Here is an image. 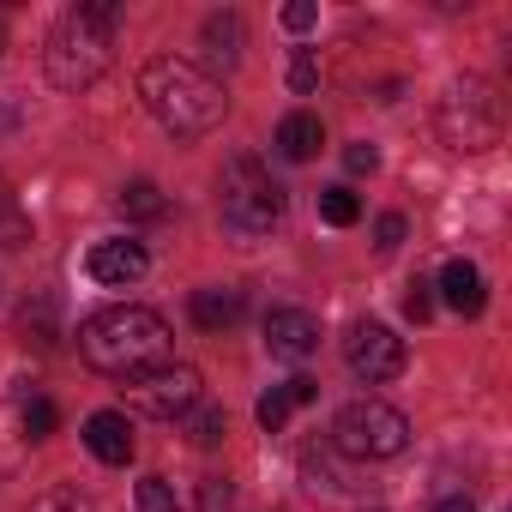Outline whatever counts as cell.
Wrapping results in <instances>:
<instances>
[{"instance_id":"obj_1","label":"cell","mask_w":512,"mask_h":512,"mask_svg":"<svg viewBox=\"0 0 512 512\" xmlns=\"http://www.w3.org/2000/svg\"><path fill=\"white\" fill-rule=\"evenodd\" d=\"M139 97H145L151 121L163 133H175V139H205L229 115L223 79L205 73L199 61H181V55H151L139 67Z\"/></svg>"},{"instance_id":"obj_2","label":"cell","mask_w":512,"mask_h":512,"mask_svg":"<svg viewBox=\"0 0 512 512\" xmlns=\"http://www.w3.org/2000/svg\"><path fill=\"white\" fill-rule=\"evenodd\" d=\"M115 25H121V0H79V7H67L43 43L49 85L55 91H91L115 61Z\"/></svg>"},{"instance_id":"obj_3","label":"cell","mask_w":512,"mask_h":512,"mask_svg":"<svg viewBox=\"0 0 512 512\" xmlns=\"http://www.w3.org/2000/svg\"><path fill=\"white\" fill-rule=\"evenodd\" d=\"M79 356L97 368V374H115V380H133L145 368H163L175 362L169 356V320L151 314V308H103L79 326Z\"/></svg>"},{"instance_id":"obj_4","label":"cell","mask_w":512,"mask_h":512,"mask_svg":"<svg viewBox=\"0 0 512 512\" xmlns=\"http://www.w3.org/2000/svg\"><path fill=\"white\" fill-rule=\"evenodd\" d=\"M217 217L235 241H260L284 223V187L272 181V169L253 157V151H235L223 163V181H217Z\"/></svg>"},{"instance_id":"obj_5","label":"cell","mask_w":512,"mask_h":512,"mask_svg":"<svg viewBox=\"0 0 512 512\" xmlns=\"http://www.w3.org/2000/svg\"><path fill=\"white\" fill-rule=\"evenodd\" d=\"M410 446V422L404 410L380 404V398H350L332 416V452L344 458H398Z\"/></svg>"},{"instance_id":"obj_6","label":"cell","mask_w":512,"mask_h":512,"mask_svg":"<svg viewBox=\"0 0 512 512\" xmlns=\"http://www.w3.org/2000/svg\"><path fill=\"white\" fill-rule=\"evenodd\" d=\"M121 392H127V410L157 416V422H181V416L205 398V380H199V368H187V362H163V368L133 374Z\"/></svg>"},{"instance_id":"obj_7","label":"cell","mask_w":512,"mask_h":512,"mask_svg":"<svg viewBox=\"0 0 512 512\" xmlns=\"http://www.w3.org/2000/svg\"><path fill=\"white\" fill-rule=\"evenodd\" d=\"M440 127H446L452 151H488L500 139V97L482 79H458L452 97L440 103Z\"/></svg>"},{"instance_id":"obj_8","label":"cell","mask_w":512,"mask_h":512,"mask_svg":"<svg viewBox=\"0 0 512 512\" xmlns=\"http://www.w3.org/2000/svg\"><path fill=\"white\" fill-rule=\"evenodd\" d=\"M344 362H350V374H356V380L386 386V380H398V374H404L410 350H404V338H398L392 326H380V320H356V326L344 332Z\"/></svg>"},{"instance_id":"obj_9","label":"cell","mask_w":512,"mask_h":512,"mask_svg":"<svg viewBox=\"0 0 512 512\" xmlns=\"http://www.w3.org/2000/svg\"><path fill=\"white\" fill-rule=\"evenodd\" d=\"M260 332H266V356L272 362H308L320 350V320L308 308H272Z\"/></svg>"},{"instance_id":"obj_10","label":"cell","mask_w":512,"mask_h":512,"mask_svg":"<svg viewBox=\"0 0 512 512\" xmlns=\"http://www.w3.org/2000/svg\"><path fill=\"white\" fill-rule=\"evenodd\" d=\"M85 272H91L103 290H127V284H139V278L151 272V253H145L139 241H97V247L85 253Z\"/></svg>"},{"instance_id":"obj_11","label":"cell","mask_w":512,"mask_h":512,"mask_svg":"<svg viewBox=\"0 0 512 512\" xmlns=\"http://www.w3.org/2000/svg\"><path fill=\"white\" fill-rule=\"evenodd\" d=\"M434 290H440V302H446L452 314H464V320H476V314L488 308V284H482V272H476L470 260H446L440 278H434Z\"/></svg>"},{"instance_id":"obj_12","label":"cell","mask_w":512,"mask_h":512,"mask_svg":"<svg viewBox=\"0 0 512 512\" xmlns=\"http://www.w3.org/2000/svg\"><path fill=\"white\" fill-rule=\"evenodd\" d=\"M85 446H91V458L97 464H127L133 458V422H127V410H97L91 422H85Z\"/></svg>"},{"instance_id":"obj_13","label":"cell","mask_w":512,"mask_h":512,"mask_svg":"<svg viewBox=\"0 0 512 512\" xmlns=\"http://www.w3.org/2000/svg\"><path fill=\"white\" fill-rule=\"evenodd\" d=\"M241 290H229V284H211V290H193V302H187V314H193V326L199 332H223V326H235L241 320Z\"/></svg>"},{"instance_id":"obj_14","label":"cell","mask_w":512,"mask_h":512,"mask_svg":"<svg viewBox=\"0 0 512 512\" xmlns=\"http://www.w3.org/2000/svg\"><path fill=\"white\" fill-rule=\"evenodd\" d=\"M320 145H326L320 115L296 109V115H284V121H278V151H284L290 163H314V157H320Z\"/></svg>"},{"instance_id":"obj_15","label":"cell","mask_w":512,"mask_h":512,"mask_svg":"<svg viewBox=\"0 0 512 512\" xmlns=\"http://www.w3.org/2000/svg\"><path fill=\"white\" fill-rule=\"evenodd\" d=\"M205 61L223 67V73L241 61V19H235V13H211V19H205Z\"/></svg>"},{"instance_id":"obj_16","label":"cell","mask_w":512,"mask_h":512,"mask_svg":"<svg viewBox=\"0 0 512 512\" xmlns=\"http://www.w3.org/2000/svg\"><path fill=\"white\" fill-rule=\"evenodd\" d=\"M181 434H187V440H193L199 452H211V446H217V440L229 434V416H223L217 404H193V410L181 416Z\"/></svg>"},{"instance_id":"obj_17","label":"cell","mask_w":512,"mask_h":512,"mask_svg":"<svg viewBox=\"0 0 512 512\" xmlns=\"http://www.w3.org/2000/svg\"><path fill=\"white\" fill-rule=\"evenodd\" d=\"M302 476H308L314 494H320V488H326V494H344V488H350V476L332 464V446H308V452H302Z\"/></svg>"},{"instance_id":"obj_18","label":"cell","mask_w":512,"mask_h":512,"mask_svg":"<svg viewBox=\"0 0 512 512\" xmlns=\"http://www.w3.org/2000/svg\"><path fill=\"white\" fill-rule=\"evenodd\" d=\"M121 217H133V223H157V217H169V199H163L151 181H133V187L121 193Z\"/></svg>"},{"instance_id":"obj_19","label":"cell","mask_w":512,"mask_h":512,"mask_svg":"<svg viewBox=\"0 0 512 512\" xmlns=\"http://www.w3.org/2000/svg\"><path fill=\"white\" fill-rule=\"evenodd\" d=\"M320 217L332 229H350V223H362V199L350 187H320Z\"/></svg>"},{"instance_id":"obj_20","label":"cell","mask_w":512,"mask_h":512,"mask_svg":"<svg viewBox=\"0 0 512 512\" xmlns=\"http://www.w3.org/2000/svg\"><path fill=\"white\" fill-rule=\"evenodd\" d=\"M31 241V217L19 211V199L0 187V247H25Z\"/></svg>"},{"instance_id":"obj_21","label":"cell","mask_w":512,"mask_h":512,"mask_svg":"<svg viewBox=\"0 0 512 512\" xmlns=\"http://www.w3.org/2000/svg\"><path fill=\"white\" fill-rule=\"evenodd\" d=\"M290 410H296V404H290V392H284V386H272L260 404H253V416H260V428H266V434H284Z\"/></svg>"},{"instance_id":"obj_22","label":"cell","mask_w":512,"mask_h":512,"mask_svg":"<svg viewBox=\"0 0 512 512\" xmlns=\"http://www.w3.org/2000/svg\"><path fill=\"white\" fill-rule=\"evenodd\" d=\"M133 500H139V512H181V500H175V488H169L163 476H145Z\"/></svg>"},{"instance_id":"obj_23","label":"cell","mask_w":512,"mask_h":512,"mask_svg":"<svg viewBox=\"0 0 512 512\" xmlns=\"http://www.w3.org/2000/svg\"><path fill=\"white\" fill-rule=\"evenodd\" d=\"M199 512H241V500H235V488L223 476H205L199 482Z\"/></svg>"},{"instance_id":"obj_24","label":"cell","mask_w":512,"mask_h":512,"mask_svg":"<svg viewBox=\"0 0 512 512\" xmlns=\"http://www.w3.org/2000/svg\"><path fill=\"white\" fill-rule=\"evenodd\" d=\"M314 85H320V61H314V49H296V61H290V91L308 97Z\"/></svg>"},{"instance_id":"obj_25","label":"cell","mask_w":512,"mask_h":512,"mask_svg":"<svg viewBox=\"0 0 512 512\" xmlns=\"http://www.w3.org/2000/svg\"><path fill=\"white\" fill-rule=\"evenodd\" d=\"M55 422H61V416H55V404H49V398H31V404H25V434H31V440H49V434H55Z\"/></svg>"},{"instance_id":"obj_26","label":"cell","mask_w":512,"mask_h":512,"mask_svg":"<svg viewBox=\"0 0 512 512\" xmlns=\"http://www.w3.org/2000/svg\"><path fill=\"white\" fill-rule=\"evenodd\" d=\"M404 314H410L416 326H428V320H434V284H410V296H404Z\"/></svg>"},{"instance_id":"obj_27","label":"cell","mask_w":512,"mask_h":512,"mask_svg":"<svg viewBox=\"0 0 512 512\" xmlns=\"http://www.w3.org/2000/svg\"><path fill=\"white\" fill-rule=\"evenodd\" d=\"M320 25V7H314V0H290V7H284V31H314Z\"/></svg>"},{"instance_id":"obj_28","label":"cell","mask_w":512,"mask_h":512,"mask_svg":"<svg viewBox=\"0 0 512 512\" xmlns=\"http://www.w3.org/2000/svg\"><path fill=\"white\" fill-rule=\"evenodd\" d=\"M344 163H350V175H374V169H380V151H374L368 139H356V145L344 151Z\"/></svg>"},{"instance_id":"obj_29","label":"cell","mask_w":512,"mask_h":512,"mask_svg":"<svg viewBox=\"0 0 512 512\" xmlns=\"http://www.w3.org/2000/svg\"><path fill=\"white\" fill-rule=\"evenodd\" d=\"M404 229H410V223H404V217H398V211H386V217H380V223H374V247H386V253H392V247H398V241H404Z\"/></svg>"},{"instance_id":"obj_30","label":"cell","mask_w":512,"mask_h":512,"mask_svg":"<svg viewBox=\"0 0 512 512\" xmlns=\"http://www.w3.org/2000/svg\"><path fill=\"white\" fill-rule=\"evenodd\" d=\"M284 392H290V404L302 410V404H314V398H320V380H308V374H296V380H284Z\"/></svg>"},{"instance_id":"obj_31","label":"cell","mask_w":512,"mask_h":512,"mask_svg":"<svg viewBox=\"0 0 512 512\" xmlns=\"http://www.w3.org/2000/svg\"><path fill=\"white\" fill-rule=\"evenodd\" d=\"M37 512H91L73 488H61V494H49V500H37Z\"/></svg>"},{"instance_id":"obj_32","label":"cell","mask_w":512,"mask_h":512,"mask_svg":"<svg viewBox=\"0 0 512 512\" xmlns=\"http://www.w3.org/2000/svg\"><path fill=\"white\" fill-rule=\"evenodd\" d=\"M434 512H476V500H470V494H440Z\"/></svg>"}]
</instances>
